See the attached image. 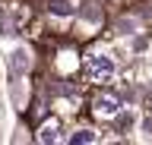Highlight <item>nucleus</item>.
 Instances as JSON below:
<instances>
[{
  "mask_svg": "<svg viewBox=\"0 0 152 145\" xmlns=\"http://www.w3.org/2000/svg\"><path fill=\"white\" fill-rule=\"evenodd\" d=\"M86 69H89L92 79H108L114 73V60L108 57V54H92V57L86 60Z\"/></svg>",
  "mask_w": 152,
  "mask_h": 145,
  "instance_id": "1",
  "label": "nucleus"
},
{
  "mask_svg": "<svg viewBox=\"0 0 152 145\" xmlns=\"http://www.w3.org/2000/svg\"><path fill=\"white\" fill-rule=\"evenodd\" d=\"M95 110L102 117H114L117 110H121V98H114V95H98L95 98Z\"/></svg>",
  "mask_w": 152,
  "mask_h": 145,
  "instance_id": "2",
  "label": "nucleus"
},
{
  "mask_svg": "<svg viewBox=\"0 0 152 145\" xmlns=\"http://www.w3.org/2000/svg\"><path fill=\"white\" fill-rule=\"evenodd\" d=\"M28 66H32V60H28V50L26 48H19V50L10 54V69H13V76H22Z\"/></svg>",
  "mask_w": 152,
  "mask_h": 145,
  "instance_id": "3",
  "label": "nucleus"
},
{
  "mask_svg": "<svg viewBox=\"0 0 152 145\" xmlns=\"http://www.w3.org/2000/svg\"><path fill=\"white\" fill-rule=\"evenodd\" d=\"M48 10L54 16H73V0H48Z\"/></svg>",
  "mask_w": 152,
  "mask_h": 145,
  "instance_id": "4",
  "label": "nucleus"
},
{
  "mask_svg": "<svg viewBox=\"0 0 152 145\" xmlns=\"http://www.w3.org/2000/svg\"><path fill=\"white\" fill-rule=\"evenodd\" d=\"M38 139H41V142H57V139H60V136H57V123H45L41 133H38Z\"/></svg>",
  "mask_w": 152,
  "mask_h": 145,
  "instance_id": "5",
  "label": "nucleus"
},
{
  "mask_svg": "<svg viewBox=\"0 0 152 145\" xmlns=\"http://www.w3.org/2000/svg\"><path fill=\"white\" fill-rule=\"evenodd\" d=\"M92 139H95V136H92V129H79V133H76L70 142H92Z\"/></svg>",
  "mask_w": 152,
  "mask_h": 145,
  "instance_id": "6",
  "label": "nucleus"
},
{
  "mask_svg": "<svg viewBox=\"0 0 152 145\" xmlns=\"http://www.w3.org/2000/svg\"><path fill=\"white\" fill-rule=\"evenodd\" d=\"M117 29H121L124 35H130V32L136 29V19H121V22H117Z\"/></svg>",
  "mask_w": 152,
  "mask_h": 145,
  "instance_id": "7",
  "label": "nucleus"
},
{
  "mask_svg": "<svg viewBox=\"0 0 152 145\" xmlns=\"http://www.w3.org/2000/svg\"><path fill=\"white\" fill-rule=\"evenodd\" d=\"M83 16H86V19H92V22H98V10H95L92 3H89V6L83 10Z\"/></svg>",
  "mask_w": 152,
  "mask_h": 145,
  "instance_id": "8",
  "label": "nucleus"
}]
</instances>
